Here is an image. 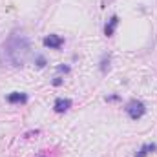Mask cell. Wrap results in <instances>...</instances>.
<instances>
[{
    "label": "cell",
    "mask_w": 157,
    "mask_h": 157,
    "mask_svg": "<svg viewBox=\"0 0 157 157\" xmlns=\"http://www.w3.org/2000/svg\"><path fill=\"white\" fill-rule=\"evenodd\" d=\"M29 57V42L24 35L20 33H13L7 42L4 44V60L9 66H24L26 60Z\"/></svg>",
    "instance_id": "cell-1"
},
{
    "label": "cell",
    "mask_w": 157,
    "mask_h": 157,
    "mask_svg": "<svg viewBox=\"0 0 157 157\" xmlns=\"http://www.w3.org/2000/svg\"><path fill=\"white\" fill-rule=\"evenodd\" d=\"M144 112H146V108H144V104H143L141 101H130V102L126 104V113H128L132 119L143 117Z\"/></svg>",
    "instance_id": "cell-2"
},
{
    "label": "cell",
    "mask_w": 157,
    "mask_h": 157,
    "mask_svg": "<svg viewBox=\"0 0 157 157\" xmlns=\"http://www.w3.org/2000/svg\"><path fill=\"white\" fill-rule=\"evenodd\" d=\"M62 44H64V39L59 37V35H48V37H44V46L49 48V49H59Z\"/></svg>",
    "instance_id": "cell-3"
},
{
    "label": "cell",
    "mask_w": 157,
    "mask_h": 157,
    "mask_svg": "<svg viewBox=\"0 0 157 157\" xmlns=\"http://www.w3.org/2000/svg\"><path fill=\"white\" fill-rule=\"evenodd\" d=\"M53 108H55V112L64 113V112H68V110L71 108V101H70V99H57L55 104H53Z\"/></svg>",
    "instance_id": "cell-4"
},
{
    "label": "cell",
    "mask_w": 157,
    "mask_h": 157,
    "mask_svg": "<svg viewBox=\"0 0 157 157\" xmlns=\"http://www.w3.org/2000/svg\"><path fill=\"white\" fill-rule=\"evenodd\" d=\"M28 101V95L26 93H18V91H15V93H9L7 95V102H11V104H24Z\"/></svg>",
    "instance_id": "cell-5"
},
{
    "label": "cell",
    "mask_w": 157,
    "mask_h": 157,
    "mask_svg": "<svg viewBox=\"0 0 157 157\" xmlns=\"http://www.w3.org/2000/svg\"><path fill=\"white\" fill-rule=\"evenodd\" d=\"M117 24H119V17L113 15V17L110 18V22L106 24V28H104V35H106V37H112L113 31H115V28H117Z\"/></svg>",
    "instance_id": "cell-6"
},
{
    "label": "cell",
    "mask_w": 157,
    "mask_h": 157,
    "mask_svg": "<svg viewBox=\"0 0 157 157\" xmlns=\"http://www.w3.org/2000/svg\"><path fill=\"white\" fill-rule=\"evenodd\" d=\"M155 150H157V144H154V143H152V144H144V146L135 154V157H146L150 152H155Z\"/></svg>",
    "instance_id": "cell-7"
},
{
    "label": "cell",
    "mask_w": 157,
    "mask_h": 157,
    "mask_svg": "<svg viewBox=\"0 0 157 157\" xmlns=\"http://www.w3.org/2000/svg\"><path fill=\"white\" fill-rule=\"evenodd\" d=\"M108 68H110V59H108V57H104V59H102V62H101V70L106 73V70H108Z\"/></svg>",
    "instance_id": "cell-8"
},
{
    "label": "cell",
    "mask_w": 157,
    "mask_h": 157,
    "mask_svg": "<svg viewBox=\"0 0 157 157\" xmlns=\"http://www.w3.org/2000/svg\"><path fill=\"white\" fill-rule=\"evenodd\" d=\"M37 66H39V68H44V66H46V59H44V57H37Z\"/></svg>",
    "instance_id": "cell-9"
},
{
    "label": "cell",
    "mask_w": 157,
    "mask_h": 157,
    "mask_svg": "<svg viewBox=\"0 0 157 157\" xmlns=\"http://www.w3.org/2000/svg\"><path fill=\"white\" fill-rule=\"evenodd\" d=\"M59 71H64L66 73V71H70V68L68 66H59Z\"/></svg>",
    "instance_id": "cell-10"
}]
</instances>
